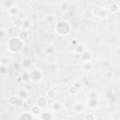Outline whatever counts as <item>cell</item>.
<instances>
[{
	"mask_svg": "<svg viewBox=\"0 0 120 120\" xmlns=\"http://www.w3.org/2000/svg\"><path fill=\"white\" fill-rule=\"evenodd\" d=\"M54 30L57 33V35H59L60 37H66L67 35L69 34L71 30V24L68 21L63 19L55 23Z\"/></svg>",
	"mask_w": 120,
	"mask_h": 120,
	"instance_id": "cell-1",
	"label": "cell"
},
{
	"mask_svg": "<svg viewBox=\"0 0 120 120\" xmlns=\"http://www.w3.org/2000/svg\"><path fill=\"white\" fill-rule=\"evenodd\" d=\"M29 80L33 82V83H38L41 80H42V78H43V76H42V72L39 70V69H33L30 73H29Z\"/></svg>",
	"mask_w": 120,
	"mask_h": 120,
	"instance_id": "cell-2",
	"label": "cell"
},
{
	"mask_svg": "<svg viewBox=\"0 0 120 120\" xmlns=\"http://www.w3.org/2000/svg\"><path fill=\"white\" fill-rule=\"evenodd\" d=\"M8 101L11 106H19L22 103V98L19 96H11L8 98Z\"/></svg>",
	"mask_w": 120,
	"mask_h": 120,
	"instance_id": "cell-3",
	"label": "cell"
},
{
	"mask_svg": "<svg viewBox=\"0 0 120 120\" xmlns=\"http://www.w3.org/2000/svg\"><path fill=\"white\" fill-rule=\"evenodd\" d=\"M7 11H8V13L10 15V16H17L18 14H19V12H20V8H19V7L17 6V5H13V6H11L10 8H8V9H7Z\"/></svg>",
	"mask_w": 120,
	"mask_h": 120,
	"instance_id": "cell-4",
	"label": "cell"
},
{
	"mask_svg": "<svg viewBox=\"0 0 120 120\" xmlns=\"http://www.w3.org/2000/svg\"><path fill=\"white\" fill-rule=\"evenodd\" d=\"M48 104V99H47V97L45 96H40L37 98V105L39 106L40 108H43L45 106H47Z\"/></svg>",
	"mask_w": 120,
	"mask_h": 120,
	"instance_id": "cell-5",
	"label": "cell"
},
{
	"mask_svg": "<svg viewBox=\"0 0 120 120\" xmlns=\"http://www.w3.org/2000/svg\"><path fill=\"white\" fill-rule=\"evenodd\" d=\"M32 26V21L29 18H24L22 19V29L23 30H29Z\"/></svg>",
	"mask_w": 120,
	"mask_h": 120,
	"instance_id": "cell-6",
	"label": "cell"
},
{
	"mask_svg": "<svg viewBox=\"0 0 120 120\" xmlns=\"http://www.w3.org/2000/svg\"><path fill=\"white\" fill-rule=\"evenodd\" d=\"M22 19L20 17H15L13 20V27L15 29H22Z\"/></svg>",
	"mask_w": 120,
	"mask_h": 120,
	"instance_id": "cell-7",
	"label": "cell"
},
{
	"mask_svg": "<svg viewBox=\"0 0 120 120\" xmlns=\"http://www.w3.org/2000/svg\"><path fill=\"white\" fill-rule=\"evenodd\" d=\"M81 53V59L84 62H90L91 60V53L88 51H82Z\"/></svg>",
	"mask_w": 120,
	"mask_h": 120,
	"instance_id": "cell-8",
	"label": "cell"
},
{
	"mask_svg": "<svg viewBox=\"0 0 120 120\" xmlns=\"http://www.w3.org/2000/svg\"><path fill=\"white\" fill-rule=\"evenodd\" d=\"M65 11L68 16H74L76 9H75V7L73 5H68V7L65 8Z\"/></svg>",
	"mask_w": 120,
	"mask_h": 120,
	"instance_id": "cell-9",
	"label": "cell"
},
{
	"mask_svg": "<svg viewBox=\"0 0 120 120\" xmlns=\"http://www.w3.org/2000/svg\"><path fill=\"white\" fill-rule=\"evenodd\" d=\"M30 112L35 116V115H38V114H40L41 113V108L38 105H34L30 108Z\"/></svg>",
	"mask_w": 120,
	"mask_h": 120,
	"instance_id": "cell-10",
	"label": "cell"
},
{
	"mask_svg": "<svg viewBox=\"0 0 120 120\" xmlns=\"http://www.w3.org/2000/svg\"><path fill=\"white\" fill-rule=\"evenodd\" d=\"M19 119H33L35 118V116L31 113V112H22L19 116H18Z\"/></svg>",
	"mask_w": 120,
	"mask_h": 120,
	"instance_id": "cell-11",
	"label": "cell"
},
{
	"mask_svg": "<svg viewBox=\"0 0 120 120\" xmlns=\"http://www.w3.org/2000/svg\"><path fill=\"white\" fill-rule=\"evenodd\" d=\"M110 11L112 13H117L119 11V5L117 2H112L111 5H110V8H109Z\"/></svg>",
	"mask_w": 120,
	"mask_h": 120,
	"instance_id": "cell-12",
	"label": "cell"
},
{
	"mask_svg": "<svg viewBox=\"0 0 120 120\" xmlns=\"http://www.w3.org/2000/svg\"><path fill=\"white\" fill-rule=\"evenodd\" d=\"M22 31H21V33H20V35L18 36L19 38H21L23 41H25V40H27L28 39V37H29V32H28V30H23V29H21Z\"/></svg>",
	"mask_w": 120,
	"mask_h": 120,
	"instance_id": "cell-13",
	"label": "cell"
},
{
	"mask_svg": "<svg viewBox=\"0 0 120 120\" xmlns=\"http://www.w3.org/2000/svg\"><path fill=\"white\" fill-rule=\"evenodd\" d=\"M46 97L49 99H53L56 97V91L54 89H49L46 92Z\"/></svg>",
	"mask_w": 120,
	"mask_h": 120,
	"instance_id": "cell-14",
	"label": "cell"
},
{
	"mask_svg": "<svg viewBox=\"0 0 120 120\" xmlns=\"http://www.w3.org/2000/svg\"><path fill=\"white\" fill-rule=\"evenodd\" d=\"M62 109H63V104H62L61 102H59V101L53 102V104H52V110H53L54 112H59V111H61Z\"/></svg>",
	"mask_w": 120,
	"mask_h": 120,
	"instance_id": "cell-15",
	"label": "cell"
},
{
	"mask_svg": "<svg viewBox=\"0 0 120 120\" xmlns=\"http://www.w3.org/2000/svg\"><path fill=\"white\" fill-rule=\"evenodd\" d=\"M44 52H45L47 55L52 54V53L54 52V47H53L52 45H48V46H46L45 49H44Z\"/></svg>",
	"mask_w": 120,
	"mask_h": 120,
	"instance_id": "cell-16",
	"label": "cell"
},
{
	"mask_svg": "<svg viewBox=\"0 0 120 120\" xmlns=\"http://www.w3.org/2000/svg\"><path fill=\"white\" fill-rule=\"evenodd\" d=\"M22 65L23 68H30L31 67V59L30 57H24V59L22 62Z\"/></svg>",
	"mask_w": 120,
	"mask_h": 120,
	"instance_id": "cell-17",
	"label": "cell"
},
{
	"mask_svg": "<svg viewBox=\"0 0 120 120\" xmlns=\"http://www.w3.org/2000/svg\"><path fill=\"white\" fill-rule=\"evenodd\" d=\"M77 93H78V88H77V86H75L74 84H73V85H70L69 88H68V94L71 95V96H74V95H76Z\"/></svg>",
	"mask_w": 120,
	"mask_h": 120,
	"instance_id": "cell-18",
	"label": "cell"
},
{
	"mask_svg": "<svg viewBox=\"0 0 120 120\" xmlns=\"http://www.w3.org/2000/svg\"><path fill=\"white\" fill-rule=\"evenodd\" d=\"M40 117L42 119H52V114L50 112H41L40 113Z\"/></svg>",
	"mask_w": 120,
	"mask_h": 120,
	"instance_id": "cell-19",
	"label": "cell"
},
{
	"mask_svg": "<svg viewBox=\"0 0 120 120\" xmlns=\"http://www.w3.org/2000/svg\"><path fill=\"white\" fill-rule=\"evenodd\" d=\"M14 4H15V3H14V1H13V0H5V2H4V4H3V5H4V7L8 9V8H10L11 6H13Z\"/></svg>",
	"mask_w": 120,
	"mask_h": 120,
	"instance_id": "cell-20",
	"label": "cell"
},
{
	"mask_svg": "<svg viewBox=\"0 0 120 120\" xmlns=\"http://www.w3.org/2000/svg\"><path fill=\"white\" fill-rule=\"evenodd\" d=\"M101 15H103V18H104V17L106 16V13H105V11H104L102 8H98V13H97V16H98V17L102 18V17H101Z\"/></svg>",
	"mask_w": 120,
	"mask_h": 120,
	"instance_id": "cell-21",
	"label": "cell"
},
{
	"mask_svg": "<svg viewBox=\"0 0 120 120\" xmlns=\"http://www.w3.org/2000/svg\"><path fill=\"white\" fill-rule=\"evenodd\" d=\"M54 21H55V18H54L53 15H48V16L46 17V22H49V23H52V22H53Z\"/></svg>",
	"mask_w": 120,
	"mask_h": 120,
	"instance_id": "cell-22",
	"label": "cell"
},
{
	"mask_svg": "<svg viewBox=\"0 0 120 120\" xmlns=\"http://www.w3.org/2000/svg\"><path fill=\"white\" fill-rule=\"evenodd\" d=\"M92 68V65L90 64V62H85L83 65V69L84 70H90Z\"/></svg>",
	"mask_w": 120,
	"mask_h": 120,
	"instance_id": "cell-23",
	"label": "cell"
},
{
	"mask_svg": "<svg viewBox=\"0 0 120 120\" xmlns=\"http://www.w3.org/2000/svg\"><path fill=\"white\" fill-rule=\"evenodd\" d=\"M96 117L97 116L95 114H93V113H87V114H85L83 116V119H95Z\"/></svg>",
	"mask_w": 120,
	"mask_h": 120,
	"instance_id": "cell-24",
	"label": "cell"
},
{
	"mask_svg": "<svg viewBox=\"0 0 120 120\" xmlns=\"http://www.w3.org/2000/svg\"><path fill=\"white\" fill-rule=\"evenodd\" d=\"M7 70H8L7 66L4 65V64H2V65L0 66V73H1V74H4V73H6Z\"/></svg>",
	"mask_w": 120,
	"mask_h": 120,
	"instance_id": "cell-25",
	"label": "cell"
},
{
	"mask_svg": "<svg viewBox=\"0 0 120 120\" xmlns=\"http://www.w3.org/2000/svg\"><path fill=\"white\" fill-rule=\"evenodd\" d=\"M7 35V32L4 30V29H0V38H5Z\"/></svg>",
	"mask_w": 120,
	"mask_h": 120,
	"instance_id": "cell-26",
	"label": "cell"
},
{
	"mask_svg": "<svg viewBox=\"0 0 120 120\" xmlns=\"http://www.w3.org/2000/svg\"><path fill=\"white\" fill-rule=\"evenodd\" d=\"M26 95H27V94H26V93H25L24 91H22V92H20L18 96H19V97H20V98H21L22 99V98H24L26 97Z\"/></svg>",
	"mask_w": 120,
	"mask_h": 120,
	"instance_id": "cell-27",
	"label": "cell"
},
{
	"mask_svg": "<svg viewBox=\"0 0 120 120\" xmlns=\"http://www.w3.org/2000/svg\"><path fill=\"white\" fill-rule=\"evenodd\" d=\"M119 50H120V47H119V46H117V47H116V51H115V54H116V56H117V57H119V56H120V54H119Z\"/></svg>",
	"mask_w": 120,
	"mask_h": 120,
	"instance_id": "cell-28",
	"label": "cell"
}]
</instances>
